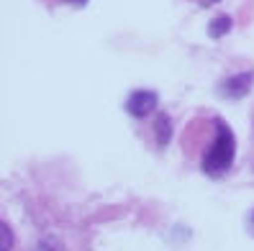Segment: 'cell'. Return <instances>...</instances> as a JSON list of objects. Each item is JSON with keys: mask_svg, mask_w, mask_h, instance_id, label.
Segmentation results:
<instances>
[{"mask_svg": "<svg viewBox=\"0 0 254 251\" xmlns=\"http://www.w3.org/2000/svg\"><path fill=\"white\" fill-rule=\"evenodd\" d=\"M234 156H236V141H234V131L226 126V121L213 118V134L208 139V146L203 151L200 167L208 177H223L234 167Z\"/></svg>", "mask_w": 254, "mask_h": 251, "instance_id": "6da1fadb", "label": "cell"}, {"mask_svg": "<svg viewBox=\"0 0 254 251\" xmlns=\"http://www.w3.org/2000/svg\"><path fill=\"white\" fill-rule=\"evenodd\" d=\"M126 110L133 118L144 121L146 115H152L157 110V93L154 90H133L126 100Z\"/></svg>", "mask_w": 254, "mask_h": 251, "instance_id": "7a4b0ae2", "label": "cell"}, {"mask_svg": "<svg viewBox=\"0 0 254 251\" xmlns=\"http://www.w3.org/2000/svg\"><path fill=\"white\" fill-rule=\"evenodd\" d=\"M252 72H244V75H236V77H226L221 85H218V93L226 95V98H242L249 93L252 87Z\"/></svg>", "mask_w": 254, "mask_h": 251, "instance_id": "3957f363", "label": "cell"}, {"mask_svg": "<svg viewBox=\"0 0 254 251\" xmlns=\"http://www.w3.org/2000/svg\"><path fill=\"white\" fill-rule=\"evenodd\" d=\"M154 131H157V141H159V146H164V144L172 139V123H170V115L159 113V115L154 118Z\"/></svg>", "mask_w": 254, "mask_h": 251, "instance_id": "277c9868", "label": "cell"}, {"mask_svg": "<svg viewBox=\"0 0 254 251\" xmlns=\"http://www.w3.org/2000/svg\"><path fill=\"white\" fill-rule=\"evenodd\" d=\"M229 28H231V18L229 16H218L211 26H208V34H211L213 39H221L223 34L229 31Z\"/></svg>", "mask_w": 254, "mask_h": 251, "instance_id": "5b68a950", "label": "cell"}, {"mask_svg": "<svg viewBox=\"0 0 254 251\" xmlns=\"http://www.w3.org/2000/svg\"><path fill=\"white\" fill-rule=\"evenodd\" d=\"M34 251H64V246L59 239H54V236H44V239H39V244L34 246Z\"/></svg>", "mask_w": 254, "mask_h": 251, "instance_id": "8992f818", "label": "cell"}, {"mask_svg": "<svg viewBox=\"0 0 254 251\" xmlns=\"http://www.w3.org/2000/svg\"><path fill=\"white\" fill-rule=\"evenodd\" d=\"M0 231H3V249H0V251H10L13 249V231L8 228L5 220L0 223Z\"/></svg>", "mask_w": 254, "mask_h": 251, "instance_id": "52a82bcc", "label": "cell"}, {"mask_svg": "<svg viewBox=\"0 0 254 251\" xmlns=\"http://www.w3.org/2000/svg\"><path fill=\"white\" fill-rule=\"evenodd\" d=\"M192 3H198V5H203V8H211V5L221 3V0H192Z\"/></svg>", "mask_w": 254, "mask_h": 251, "instance_id": "ba28073f", "label": "cell"}, {"mask_svg": "<svg viewBox=\"0 0 254 251\" xmlns=\"http://www.w3.org/2000/svg\"><path fill=\"white\" fill-rule=\"evenodd\" d=\"M64 3H69V5H85L87 0H64Z\"/></svg>", "mask_w": 254, "mask_h": 251, "instance_id": "9c48e42d", "label": "cell"}, {"mask_svg": "<svg viewBox=\"0 0 254 251\" xmlns=\"http://www.w3.org/2000/svg\"><path fill=\"white\" fill-rule=\"evenodd\" d=\"M249 233H254V213L249 215Z\"/></svg>", "mask_w": 254, "mask_h": 251, "instance_id": "30bf717a", "label": "cell"}]
</instances>
